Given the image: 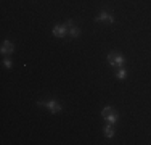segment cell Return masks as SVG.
<instances>
[{
  "label": "cell",
  "mask_w": 151,
  "mask_h": 145,
  "mask_svg": "<svg viewBox=\"0 0 151 145\" xmlns=\"http://www.w3.org/2000/svg\"><path fill=\"white\" fill-rule=\"evenodd\" d=\"M95 21L96 23H103V21H106V23H109V24H114V16L111 14L108 10H101L98 14H96V18H95Z\"/></svg>",
  "instance_id": "277c9868"
},
{
  "label": "cell",
  "mask_w": 151,
  "mask_h": 145,
  "mask_svg": "<svg viewBox=\"0 0 151 145\" xmlns=\"http://www.w3.org/2000/svg\"><path fill=\"white\" fill-rule=\"evenodd\" d=\"M37 105H39V107L47 108V110H48L52 115H56V113H60V111H63V107H61V103H60L58 100H55V99L40 100V102H37Z\"/></svg>",
  "instance_id": "6da1fadb"
},
{
  "label": "cell",
  "mask_w": 151,
  "mask_h": 145,
  "mask_svg": "<svg viewBox=\"0 0 151 145\" xmlns=\"http://www.w3.org/2000/svg\"><path fill=\"white\" fill-rule=\"evenodd\" d=\"M53 36L55 37H58V39H63V37H66L68 36V24L64 23V24H56L55 28H53Z\"/></svg>",
  "instance_id": "8992f818"
},
{
  "label": "cell",
  "mask_w": 151,
  "mask_h": 145,
  "mask_svg": "<svg viewBox=\"0 0 151 145\" xmlns=\"http://www.w3.org/2000/svg\"><path fill=\"white\" fill-rule=\"evenodd\" d=\"M66 24H68V36H69L71 39H77L79 36H81V29H79L77 26H74L73 20H68Z\"/></svg>",
  "instance_id": "5b68a950"
},
{
  "label": "cell",
  "mask_w": 151,
  "mask_h": 145,
  "mask_svg": "<svg viewBox=\"0 0 151 145\" xmlns=\"http://www.w3.org/2000/svg\"><path fill=\"white\" fill-rule=\"evenodd\" d=\"M106 58H108L109 66H113V68H124L125 58H124L122 53H119V52H109Z\"/></svg>",
  "instance_id": "7a4b0ae2"
},
{
  "label": "cell",
  "mask_w": 151,
  "mask_h": 145,
  "mask_svg": "<svg viewBox=\"0 0 151 145\" xmlns=\"http://www.w3.org/2000/svg\"><path fill=\"white\" fill-rule=\"evenodd\" d=\"M103 134H105V137L106 139H113L114 136H116V129H114V124H108L103 128Z\"/></svg>",
  "instance_id": "ba28073f"
},
{
  "label": "cell",
  "mask_w": 151,
  "mask_h": 145,
  "mask_svg": "<svg viewBox=\"0 0 151 145\" xmlns=\"http://www.w3.org/2000/svg\"><path fill=\"white\" fill-rule=\"evenodd\" d=\"M116 78L119 79V81H124V79L127 78V70H125V68H117V71H116Z\"/></svg>",
  "instance_id": "9c48e42d"
},
{
  "label": "cell",
  "mask_w": 151,
  "mask_h": 145,
  "mask_svg": "<svg viewBox=\"0 0 151 145\" xmlns=\"http://www.w3.org/2000/svg\"><path fill=\"white\" fill-rule=\"evenodd\" d=\"M101 118L106 123H109V124H116L117 119H119V115H117V111L113 107H105L101 110Z\"/></svg>",
  "instance_id": "3957f363"
},
{
  "label": "cell",
  "mask_w": 151,
  "mask_h": 145,
  "mask_svg": "<svg viewBox=\"0 0 151 145\" xmlns=\"http://www.w3.org/2000/svg\"><path fill=\"white\" fill-rule=\"evenodd\" d=\"M13 52H15V45L10 41H3L2 45H0V53H3V55H12Z\"/></svg>",
  "instance_id": "52a82bcc"
},
{
  "label": "cell",
  "mask_w": 151,
  "mask_h": 145,
  "mask_svg": "<svg viewBox=\"0 0 151 145\" xmlns=\"http://www.w3.org/2000/svg\"><path fill=\"white\" fill-rule=\"evenodd\" d=\"M3 66H5L6 70H12V66H13V61L10 60V58H5V60H3Z\"/></svg>",
  "instance_id": "30bf717a"
}]
</instances>
